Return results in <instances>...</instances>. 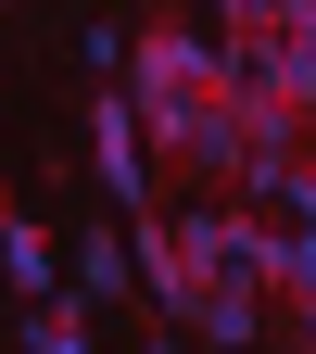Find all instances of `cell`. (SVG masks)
Returning a JSON list of instances; mask_svg holds the SVG:
<instances>
[{
  "label": "cell",
  "mask_w": 316,
  "mask_h": 354,
  "mask_svg": "<svg viewBox=\"0 0 316 354\" xmlns=\"http://www.w3.org/2000/svg\"><path fill=\"white\" fill-rule=\"evenodd\" d=\"M203 88H215V38H190L177 13H152L140 38H127V102H140V127H152V140L203 102Z\"/></svg>",
  "instance_id": "6da1fadb"
},
{
  "label": "cell",
  "mask_w": 316,
  "mask_h": 354,
  "mask_svg": "<svg viewBox=\"0 0 316 354\" xmlns=\"http://www.w3.org/2000/svg\"><path fill=\"white\" fill-rule=\"evenodd\" d=\"M89 177H102L114 215H152V203H165V152H152V127H140V102H127V88H102V102H89Z\"/></svg>",
  "instance_id": "7a4b0ae2"
},
{
  "label": "cell",
  "mask_w": 316,
  "mask_h": 354,
  "mask_svg": "<svg viewBox=\"0 0 316 354\" xmlns=\"http://www.w3.org/2000/svg\"><path fill=\"white\" fill-rule=\"evenodd\" d=\"M253 215H266V291H279V304H316V152L279 165V190H266Z\"/></svg>",
  "instance_id": "3957f363"
},
{
  "label": "cell",
  "mask_w": 316,
  "mask_h": 354,
  "mask_svg": "<svg viewBox=\"0 0 316 354\" xmlns=\"http://www.w3.org/2000/svg\"><path fill=\"white\" fill-rule=\"evenodd\" d=\"M0 266H13V291H26V304H51V291H64V253H51V228H38L26 203H0Z\"/></svg>",
  "instance_id": "277c9868"
},
{
  "label": "cell",
  "mask_w": 316,
  "mask_h": 354,
  "mask_svg": "<svg viewBox=\"0 0 316 354\" xmlns=\"http://www.w3.org/2000/svg\"><path fill=\"white\" fill-rule=\"evenodd\" d=\"M127 279H140V253H127L114 228H76V291L102 304V291H127Z\"/></svg>",
  "instance_id": "5b68a950"
},
{
  "label": "cell",
  "mask_w": 316,
  "mask_h": 354,
  "mask_svg": "<svg viewBox=\"0 0 316 354\" xmlns=\"http://www.w3.org/2000/svg\"><path fill=\"white\" fill-rule=\"evenodd\" d=\"M26 354H89V291H76V304H64V291L26 304Z\"/></svg>",
  "instance_id": "8992f818"
},
{
  "label": "cell",
  "mask_w": 316,
  "mask_h": 354,
  "mask_svg": "<svg viewBox=\"0 0 316 354\" xmlns=\"http://www.w3.org/2000/svg\"><path fill=\"white\" fill-rule=\"evenodd\" d=\"M279 38H291L304 64H316V0H279Z\"/></svg>",
  "instance_id": "52a82bcc"
},
{
  "label": "cell",
  "mask_w": 316,
  "mask_h": 354,
  "mask_svg": "<svg viewBox=\"0 0 316 354\" xmlns=\"http://www.w3.org/2000/svg\"><path fill=\"white\" fill-rule=\"evenodd\" d=\"M215 13H228V38H241V26H279V0H215Z\"/></svg>",
  "instance_id": "ba28073f"
},
{
  "label": "cell",
  "mask_w": 316,
  "mask_h": 354,
  "mask_svg": "<svg viewBox=\"0 0 316 354\" xmlns=\"http://www.w3.org/2000/svg\"><path fill=\"white\" fill-rule=\"evenodd\" d=\"M279 329H291V354H316V304H279Z\"/></svg>",
  "instance_id": "9c48e42d"
},
{
  "label": "cell",
  "mask_w": 316,
  "mask_h": 354,
  "mask_svg": "<svg viewBox=\"0 0 316 354\" xmlns=\"http://www.w3.org/2000/svg\"><path fill=\"white\" fill-rule=\"evenodd\" d=\"M152 354H177V329H165V342H152Z\"/></svg>",
  "instance_id": "30bf717a"
}]
</instances>
